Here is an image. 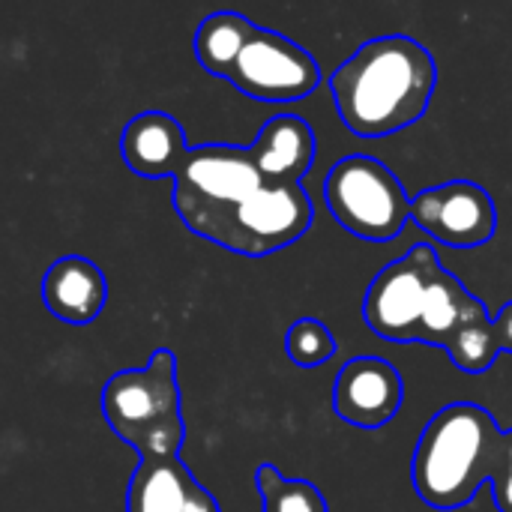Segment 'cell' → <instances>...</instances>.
<instances>
[{
    "instance_id": "12",
    "label": "cell",
    "mask_w": 512,
    "mask_h": 512,
    "mask_svg": "<svg viewBox=\"0 0 512 512\" xmlns=\"http://www.w3.org/2000/svg\"><path fill=\"white\" fill-rule=\"evenodd\" d=\"M42 303L63 324H93L108 303L105 273L84 255H63L42 276Z\"/></svg>"
},
{
    "instance_id": "16",
    "label": "cell",
    "mask_w": 512,
    "mask_h": 512,
    "mask_svg": "<svg viewBox=\"0 0 512 512\" xmlns=\"http://www.w3.org/2000/svg\"><path fill=\"white\" fill-rule=\"evenodd\" d=\"M258 24H252L246 15L240 12H213L207 15L198 30H195V39H192V48H195V57L198 63L216 75V78H225L234 66V60L240 57L243 45L249 42V36L255 33Z\"/></svg>"
},
{
    "instance_id": "11",
    "label": "cell",
    "mask_w": 512,
    "mask_h": 512,
    "mask_svg": "<svg viewBox=\"0 0 512 512\" xmlns=\"http://www.w3.org/2000/svg\"><path fill=\"white\" fill-rule=\"evenodd\" d=\"M126 512H219V501L180 456H141L126 489Z\"/></svg>"
},
{
    "instance_id": "8",
    "label": "cell",
    "mask_w": 512,
    "mask_h": 512,
    "mask_svg": "<svg viewBox=\"0 0 512 512\" xmlns=\"http://www.w3.org/2000/svg\"><path fill=\"white\" fill-rule=\"evenodd\" d=\"M411 222L450 249H480L498 231L495 198L474 180H450L411 198Z\"/></svg>"
},
{
    "instance_id": "1",
    "label": "cell",
    "mask_w": 512,
    "mask_h": 512,
    "mask_svg": "<svg viewBox=\"0 0 512 512\" xmlns=\"http://www.w3.org/2000/svg\"><path fill=\"white\" fill-rule=\"evenodd\" d=\"M411 486L432 510L468 507L483 486H492L495 507L512 512V429L474 405L453 402L423 429L414 459Z\"/></svg>"
},
{
    "instance_id": "5",
    "label": "cell",
    "mask_w": 512,
    "mask_h": 512,
    "mask_svg": "<svg viewBox=\"0 0 512 512\" xmlns=\"http://www.w3.org/2000/svg\"><path fill=\"white\" fill-rule=\"evenodd\" d=\"M324 201L345 231L369 243H390L411 222V195L402 180L366 153L345 156L330 168Z\"/></svg>"
},
{
    "instance_id": "14",
    "label": "cell",
    "mask_w": 512,
    "mask_h": 512,
    "mask_svg": "<svg viewBox=\"0 0 512 512\" xmlns=\"http://www.w3.org/2000/svg\"><path fill=\"white\" fill-rule=\"evenodd\" d=\"M186 147L183 126L168 111H141L123 126L120 135L123 162L132 174L147 180L171 177V168Z\"/></svg>"
},
{
    "instance_id": "17",
    "label": "cell",
    "mask_w": 512,
    "mask_h": 512,
    "mask_svg": "<svg viewBox=\"0 0 512 512\" xmlns=\"http://www.w3.org/2000/svg\"><path fill=\"white\" fill-rule=\"evenodd\" d=\"M255 486L264 512H330L327 498L309 480H288L276 465L255 471Z\"/></svg>"
},
{
    "instance_id": "9",
    "label": "cell",
    "mask_w": 512,
    "mask_h": 512,
    "mask_svg": "<svg viewBox=\"0 0 512 512\" xmlns=\"http://www.w3.org/2000/svg\"><path fill=\"white\" fill-rule=\"evenodd\" d=\"M315 219L309 192L300 186H273L267 183L249 204L240 210L228 252L246 258H264L294 246Z\"/></svg>"
},
{
    "instance_id": "15",
    "label": "cell",
    "mask_w": 512,
    "mask_h": 512,
    "mask_svg": "<svg viewBox=\"0 0 512 512\" xmlns=\"http://www.w3.org/2000/svg\"><path fill=\"white\" fill-rule=\"evenodd\" d=\"M480 312H486L483 300L474 297L459 276H453L450 270L438 267L426 294V306H423V318L417 327V342L432 345V348H450V342L456 339V333L477 318Z\"/></svg>"
},
{
    "instance_id": "19",
    "label": "cell",
    "mask_w": 512,
    "mask_h": 512,
    "mask_svg": "<svg viewBox=\"0 0 512 512\" xmlns=\"http://www.w3.org/2000/svg\"><path fill=\"white\" fill-rule=\"evenodd\" d=\"M285 351H288V360L294 366H300V369H318L327 360H333V354H336V336L318 318H297L288 327Z\"/></svg>"
},
{
    "instance_id": "10",
    "label": "cell",
    "mask_w": 512,
    "mask_h": 512,
    "mask_svg": "<svg viewBox=\"0 0 512 512\" xmlns=\"http://www.w3.org/2000/svg\"><path fill=\"white\" fill-rule=\"evenodd\" d=\"M405 402V381L399 369L381 357L348 360L333 387V411L354 429L387 426Z\"/></svg>"
},
{
    "instance_id": "7",
    "label": "cell",
    "mask_w": 512,
    "mask_h": 512,
    "mask_svg": "<svg viewBox=\"0 0 512 512\" xmlns=\"http://www.w3.org/2000/svg\"><path fill=\"white\" fill-rule=\"evenodd\" d=\"M438 267V255L429 243H417L387 264L363 297V321L369 330L384 342H417L426 294Z\"/></svg>"
},
{
    "instance_id": "20",
    "label": "cell",
    "mask_w": 512,
    "mask_h": 512,
    "mask_svg": "<svg viewBox=\"0 0 512 512\" xmlns=\"http://www.w3.org/2000/svg\"><path fill=\"white\" fill-rule=\"evenodd\" d=\"M492 327H495V339H498V348L501 354L510 351L512 354V300L504 303V309L492 318Z\"/></svg>"
},
{
    "instance_id": "13",
    "label": "cell",
    "mask_w": 512,
    "mask_h": 512,
    "mask_svg": "<svg viewBox=\"0 0 512 512\" xmlns=\"http://www.w3.org/2000/svg\"><path fill=\"white\" fill-rule=\"evenodd\" d=\"M249 150L267 183L300 186L315 162V132L297 114H276L261 126Z\"/></svg>"
},
{
    "instance_id": "18",
    "label": "cell",
    "mask_w": 512,
    "mask_h": 512,
    "mask_svg": "<svg viewBox=\"0 0 512 512\" xmlns=\"http://www.w3.org/2000/svg\"><path fill=\"white\" fill-rule=\"evenodd\" d=\"M450 360L456 363V369L468 372V375H483L495 366L501 348H498V339H495V327L489 321V312H480L477 318H471L459 333L456 339L450 342L447 348Z\"/></svg>"
},
{
    "instance_id": "4",
    "label": "cell",
    "mask_w": 512,
    "mask_h": 512,
    "mask_svg": "<svg viewBox=\"0 0 512 512\" xmlns=\"http://www.w3.org/2000/svg\"><path fill=\"white\" fill-rule=\"evenodd\" d=\"M108 429L141 456H180L186 423L180 411L177 357L156 348L144 369H123L102 390Z\"/></svg>"
},
{
    "instance_id": "3",
    "label": "cell",
    "mask_w": 512,
    "mask_h": 512,
    "mask_svg": "<svg viewBox=\"0 0 512 512\" xmlns=\"http://www.w3.org/2000/svg\"><path fill=\"white\" fill-rule=\"evenodd\" d=\"M171 180V198L180 222L222 249L231 243L240 210L267 186L252 150L234 144L186 147L171 168Z\"/></svg>"
},
{
    "instance_id": "2",
    "label": "cell",
    "mask_w": 512,
    "mask_h": 512,
    "mask_svg": "<svg viewBox=\"0 0 512 512\" xmlns=\"http://www.w3.org/2000/svg\"><path fill=\"white\" fill-rule=\"evenodd\" d=\"M435 84L438 63L432 51L405 33L363 42L330 75L339 120L360 138L396 135L423 120Z\"/></svg>"
},
{
    "instance_id": "6",
    "label": "cell",
    "mask_w": 512,
    "mask_h": 512,
    "mask_svg": "<svg viewBox=\"0 0 512 512\" xmlns=\"http://www.w3.org/2000/svg\"><path fill=\"white\" fill-rule=\"evenodd\" d=\"M225 81L255 102L285 105L312 96L321 84V69L315 57L294 39L255 27Z\"/></svg>"
}]
</instances>
